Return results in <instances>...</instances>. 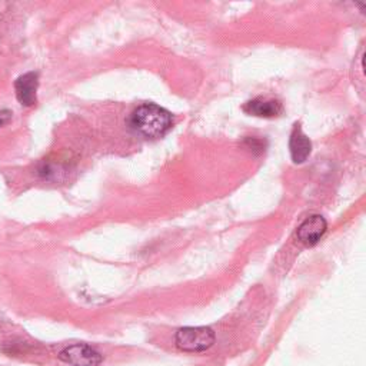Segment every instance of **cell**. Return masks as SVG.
I'll return each mask as SVG.
<instances>
[{"label": "cell", "instance_id": "cell-1", "mask_svg": "<svg viewBox=\"0 0 366 366\" xmlns=\"http://www.w3.org/2000/svg\"><path fill=\"white\" fill-rule=\"evenodd\" d=\"M172 113L155 103H144L139 106L131 116L132 129L148 139L163 136L172 128Z\"/></svg>", "mask_w": 366, "mask_h": 366}, {"label": "cell", "instance_id": "cell-2", "mask_svg": "<svg viewBox=\"0 0 366 366\" xmlns=\"http://www.w3.org/2000/svg\"><path fill=\"white\" fill-rule=\"evenodd\" d=\"M216 336L210 328L206 326H188L181 328L175 335V344L183 352L199 353L210 349Z\"/></svg>", "mask_w": 366, "mask_h": 366}, {"label": "cell", "instance_id": "cell-3", "mask_svg": "<svg viewBox=\"0 0 366 366\" xmlns=\"http://www.w3.org/2000/svg\"><path fill=\"white\" fill-rule=\"evenodd\" d=\"M59 359L69 366H99L102 355L85 344H76L65 348L59 353Z\"/></svg>", "mask_w": 366, "mask_h": 366}, {"label": "cell", "instance_id": "cell-4", "mask_svg": "<svg viewBox=\"0 0 366 366\" xmlns=\"http://www.w3.org/2000/svg\"><path fill=\"white\" fill-rule=\"evenodd\" d=\"M326 229H328V224L325 221V217L321 215H312L306 217L305 221L299 225L297 235L303 245L312 247L321 240Z\"/></svg>", "mask_w": 366, "mask_h": 366}, {"label": "cell", "instance_id": "cell-5", "mask_svg": "<svg viewBox=\"0 0 366 366\" xmlns=\"http://www.w3.org/2000/svg\"><path fill=\"white\" fill-rule=\"evenodd\" d=\"M39 86V73L29 72L22 75L15 82V90L17 101L24 106H33L36 103V92Z\"/></svg>", "mask_w": 366, "mask_h": 366}, {"label": "cell", "instance_id": "cell-6", "mask_svg": "<svg viewBox=\"0 0 366 366\" xmlns=\"http://www.w3.org/2000/svg\"><path fill=\"white\" fill-rule=\"evenodd\" d=\"M289 151H290L292 160H294L295 163H303L312 152V142L302 132L299 125H295L294 132H292L290 135Z\"/></svg>", "mask_w": 366, "mask_h": 366}, {"label": "cell", "instance_id": "cell-7", "mask_svg": "<svg viewBox=\"0 0 366 366\" xmlns=\"http://www.w3.org/2000/svg\"><path fill=\"white\" fill-rule=\"evenodd\" d=\"M243 110H245L248 115L259 116V117H276L282 113L283 108L282 103L278 101L272 99H253L248 102L245 106H243Z\"/></svg>", "mask_w": 366, "mask_h": 366}, {"label": "cell", "instance_id": "cell-8", "mask_svg": "<svg viewBox=\"0 0 366 366\" xmlns=\"http://www.w3.org/2000/svg\"><path fill=\"white\" fill-rule=\"evenodd\" d=\"M10 117H12V113L9 110H0V126L6 125L10 120Z\"/></svg>", "mask_w": 366, "mask_h": 366}]
</instances>
